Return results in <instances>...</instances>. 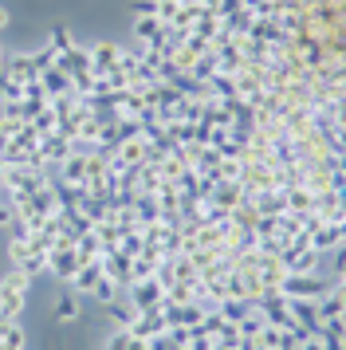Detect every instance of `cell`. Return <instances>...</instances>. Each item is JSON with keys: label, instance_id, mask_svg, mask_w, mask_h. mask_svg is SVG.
<instances>
[{"label": "cell", "instance_id": "cell-1", "mask_svg": "<svg viewBox=\"0 0 346 350\" xmlns=\"http://www.w3.org/2000/svg\"><path fill=\"white\" fill-rule=\"evenodd\" d=\"M28 287H31V275L12 264V271L0 280V319H20L24 303H28Z\"/></svg>", "mask_w": 346, "mask_h": 350}, {"label": "cell", "instance_id": "cell-2", "mask_svg": "<svg viewBox=\"0 0 346 350\" xmlns=\"http://www.w3.org/2000/svg\"><path fill=\"white\" fill-rule=\"evenodd\" d=\"M276 291H280L283 299H323V295L330 291V284H327V280H319V275H299V271H287Z\"/></svg>", "mask_w": 346, "mask_h": 350}, {"label": "cell", "instance_id": "cell-3", "mask_svg": "<svg viewBox=\"0 0 346 350\" xmlns=\"http://www.w3.org/2000/svg\"><path fill=\"white\" fill-rule=\"evenodd\" d=\"M134 295H130V303L138 307V315H146V311H157L161 303H165V287H161V280L157 275H146V280H134Z\"/></svg>", "mask_w": 346, "mask_h": 350}, {"label": "cell", "instance_id": "cell-4", "mask_svg": "<svg viewBox=\"0 0 346 350\" xmlns=\"http://www.w3.org/2000/svg\"><path fill=\"white\" fill-rule=\"evenodd\" d=\"M307 248L319 256H327V252H338L343 248V224H330V221H319L307 232Z\"/></svg>", "mask_w": 346, "mask_h": 350}, {"label": "cell", "instance_id": "cell-5", "mask_svg": "<svg viewBox=\"0 0 346 350\" xmlns=\"http://www.w3.org/2000/svg\"><path fill=\"white\" fill-rule=\"evenodd\" d=\"M91 67H94V75H98V79L118 75V71H122V48H118V44H110V40L94 44V48H91Z\"/></svg>", "mask_w": 346, "mask_h": 350}, {"label": "cell", "instance_id": "cell-6", "mask_svg": "<svg viewBox=\"0 0 346 350\" xmlns=\"http://www.w3.org/2000/svg\"><path fill=\"white\" fill-rule=\"evenodd\" d=\"M47 271L71 284V280L79 275V256H75V248H47Z\"/></svg>", "mask_w": 346, "mask_h": 350}, {"label": "cell", "instance_id": "cell-7", "mask_svg": "<svg viewBox=\"0 0 346 350\" xmlns=\"http://www.w3.org/2000/svg\"><path fill=\"white\" fill-rule=\"evenodd\" d=\"M71 150H75L71 138H63L59 130H55V134H47V138H40V154H44V161H63Z\"/></svg>", "mask_w": 346, "mask_h": 350}, {"label": "cell", "instance_id": "cell-8", "mask_svg": "<svg viewBox=\"0 0 346 350\" xmlns=\"http://www.w3.org/2000/svg\"><path fill=\"white\" fill-rule=\"evenodd\" d=\"M0 347L24 350V327H20V319H0Z\"/></svg>", "mask_w": 346, "mask_h": 350}, {"label": "cell", "instance_id": "cell-9", "mask_svg": "<svg viewBox=\"0 0 346 350\" xmlns=\"http://www.w3.org/2000/svg\"><path fill=\"white\" fill-rule=\"evenodd\" d=\"M98 275H103V264H83V268H79V275L71 280V291H79V295H91V287L98 284Z\"/></svg>", "mask_w": 346, "mask_h": 350}, {"label": "cell", "instance_id": "cell-10", "mask_svg": "<svg viewBox=\"0 0 346 350\" xmlns=\"http://www.w3.org/2000/svg\"><path fill=\"white\" fill-rule=\"evenodd\" d=\"M161 28H165V24L154 20V16H138V20H134V36L142 40V48H150L157 36H161Z\"/></svg>", "mask_w": 346, "mask_h": 350}, {"label": "cell", "instance_id": "cell-11", "mask_svg": "<svg viewBox=\"0 0 346 350\" xmlns=\"http://www.w3.org/2000/svg\"><path fill=\"white\" fill-rule=\"evenodd\" d=\"M79 311H83L79 291H63V295H59V307H55V319H63V323H75Z\"/></svg>", "mask_w": 346, "mask_h": 350}, {"label": "cell", "instance_id": "cell-12", "mask_svg": "<svg viewBox=\"0 0 346 350\" xmlns=\"http://www.w3.org/2000/svg\"><path fill=\"white\" fill-rule=\"evenodd\" d=\"M107 315H114V323H118V331H130L134 327V319H138V307L134 303H107Z\"/></svg>", "mask_w": 346, "mask_h": 350}, {"label": "cell", "instance_id": "cell-13", "mask_svg": "<svg viewBox=\"0 0 346 350\" xmlns=\"http://www.w3.org/2000/svg\"><path fill=\"white\" fill-rule=\"evenodd\" d=\"M28 256H31V240H28V232H20L16 240H8V260H12V264H24Z\"/></svg>", "mask_w": 346, "mask_h": 350}, {"label": "cell", "instance_id": "cell-14", "mask_svg": "<svg viewBox=\"0 0 346 350\" xmlns=\"http://www.w3.org/2000/svg\"><path fill=\"white\" fill-rule=\"evenodd\" d=\"M91 295H94L98 303H114V295H118V284H114L110 275H98V284L91 287Z\"/></svg>", "mask_w": 346, "mask_h": 350}, {"label": "cell", "instance_id": "cell-15", "mask_svg": "<svg viewBox=\"0 0 346 350\" xmlns=\"http://www.w3.org/2000/svg\"><path fill=\"white\" fill-rule=\"evenodd\" d=\"M16 268H24L28 275H36V271H44V268H47V252H31L28 260H24V264H16Z\"/></svg>", "mask_w": 346, "mask_h": 350}, {"label": "cell", "instance_id": "cell-16", "mask_svg": "<svg viewBox=\"0 0 346 350\" xmlns=\"http://www.w3.org/2000/svg\"><path fill=\"white\" fill-rule=\"evenodd\" d=\"M134 16H154L157 20V4L154 0H138V4H134Z\"/></svg>", "mask_w": 346, "mask_h": 350}, {"label": "cell", "instance_id": "cell-17", "mask_svg": "<svg viewBox=\"0 0 346 350\" xmlns=\"http://www.w3.org/2000/svg\"><path fill=\"white\" fill-rule=\"evenodd\" d=\"M4 28H8V12H4V8H0V32H4Z\"/></svg>", "mask_w": 346, "mask_h": 350}, {"label": "cell", "instance_id": "cell-18", "mask_svg": "<svg viewBox=\"0 0 346 350\" xmlns=\"http://www.w3.org/2000/svg\"><path fill=\"white\" fill-rule=\"evenodd\" d=\"M0 79H4V55H0Z\"/></svg>", "mask_w": 346, "mask_h": 350}, {"label": "cell", "instance_id": "cell-19", "mask_svg": "<svg viewBox=\"0 0 346 350\" xmlns=\"http://www.w3.org/2000/svg\"><path fill=\"white\" fill-rule=\"evenodd\" d=\"M177 4H189V0H177Z\"/></svg>", "mask_w": 346, "mask_h": 350}, {"label": "cell", "instance_id": "cell-20", "mask_svg": "<svg viewBox=\"0 0 346 350\" xmlns=\"http://www.w3.org/2000/svg\"><path fill=\"white\" fill-rule=\"evenodd\" d=\"M0 350H8V347H0Z\"/></svg>", "mask_w": 346, "mask_h": 350}]
</instances>
